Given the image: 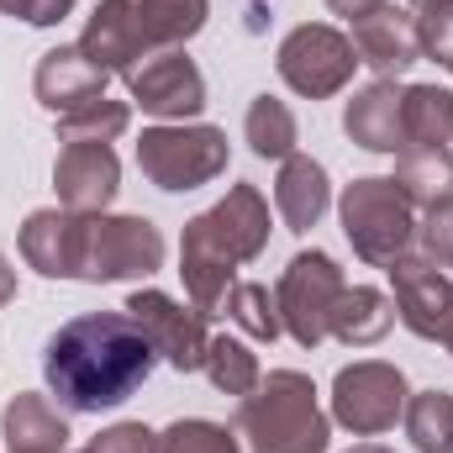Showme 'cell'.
<instances>
[{
	"label": "cell",
	"instance_id": "obj_1",
	"mask_svg": "<svg viewBox=\"0 0 453 453\" xmlns=\"http://www.w3.org/2000/svg\"><path fill=\"white\" fill-rule=\"evenodd\" d=\"M153 342L142 338V327L127 311H90L64 322L48 348H42V380L48 395L64 411L96 417L121 406L148 374H153Z\"/></svg>",
	"mask_w": 453,
	"mask_h": 453
},
{
	"label": "cell",
	"instance_id": "obj_2",
	"mask_svg": "<svg viewBox=\"0 0 453 453\" xmlns=\"http://www.w3.org/2000/svg\"><path fill=\"white\" fill-rule=\"evenodd\" d=\"M269 242V201L253 185H232L211 211H201L180 237V274L196 311H217L232 290L237 264L258 258Z\"/></svg>",
	"mask_w": 453,
	"mask_h": 453
},
{
	"label": "cell",
	"instance_id": "obj_3",
	"mask_svg": "<svg viewBox=\"0 0 453 453\" xmlns=\"http://www.w3.org/2000/svg\"><path fill=\"white\" fill-rule=\"evenodd\" d=\"M206 0H101L80 48L106 74H132L137 58L185 48L206 27Z\"/></svg>",
	"mask_w": 453,
	"mask_h": 453
},
{
	"label": "cell",
	"instance_id": "obj_4",
	"mask_svg": "<svg viewBox=\"0 0 453 453\" xmlns=\"http://www.w3.org/2000/svg\"><path fill=\"white\" fill-rule=\"evenodd\" d=\"M232 433L248 453H327L333 422L317 406V385L301 369H274L258 380L253 395H242Z\"/></svg>",
	"mask_w": 453,
	"mask_h": 453
},
{
	"label": "cell",
	"instance_id": "obj_5",
	"mask_svg": "<svg viewBox=\"0 0 453 453\" xmlns=\"http://www.w3.org/2000/svg\"><path fill=\"white\" fill-rule=\"evenodd\" d=\"M338 211H342V232H348V242L364 264L390 269L395 258L411 253L417 222H411V201L395 190V180H353L342 190Z\"/></svg>",
	"mask_w": 453,
	"mask_h": 453
},
{
	"label": "cell",
	"instance_id": "obj_6",
	"mask_svg": "<svg viewBox=\"0 0 453 453\" xmlns=\"http://www.w3.org/2000/svg\"><path fill=\"white\" fill-rule=\"evenodd\" d=\"M137 169L158 190H201L226 169V132L222 127H148L137 137Z\"/></svg>",
	"mask_w": 453,
	"mask_h": 453
},
{
	"label": "cell",
	"instance_id": "obj_7",
	"mask_svg": "<svg viewBox=\"0 0 453 453\" xmlns=\"http://www.w3.org/2000/svg\"><path fill=\"white\" fill-rule=\"evenodd\" d=\"M342 290H348V280L333 264V253H322V248L296 253L280 274V290H274L285 333L301 348H317L322 338H333V306H338Z\"/></svg>",
	"mask_w": 453,
	"mask_h": 453
},
{
	"label": "cell",
	"instance_id": "obj_8",
	"mask_svg": "<svg viewBox=\"0 0 453 453\" xmlns=\"http://www.w3.org/2000/svg\"><path fill=\"white\" fill-rule=\"evenodd\" d=\"M280 80L296 90V96H306V101H327V96H338L342 85L353 80V69H358V53H353V37H342L338 27H327V21H306V27H296L285 42H280Z\"/></svg>",
	"mask_w": 453,
	"mask_h": 453
},
{
	"label": "cell",
	"instance_id": "obj_9",
	"mask_svg": "<svg viewBox=\"0 0 453 453\" xmlns=\"http://www.w3.org/2000/svg\"><path fill=\"white\" fill-rule=\"evenodd\" d=\"M164 264V237L148 217H85V258L80 280H148Z\"/></svg>",
	"mask_w": 453,
	"mask_h": 453
},
{
	"label": "cell",
	"instance_id": "obj_10",
	"mask_svg": "<svg viewBox=\"0 0 453 453\" xmlns=\"http://www.w3.org/2000/svg\"><path fill=\"white\" fill-rule=\"evenodd\" d=\"M406 374L395 364H380V358H358L338 369L333 380V417L353 438H374V433H390L395 417H406Z\"/></svg>",
	"mask_w": 453,
	"mask_h": 453
},
{
	"label": "cell",
	"instance_id": "obj_11",
	"mask_svg": "<svg viewBox=\"0 0 453 453\" xmlns=\"http://www.w3.org/2000/svg\"><path fill=\"white\" fill-rule=\"evenodd\" d=\"M121 311L142 327V338L153 342V353H158L164 364H174L180 374H190V369L206 364V348H211L206 311H185V306L169 301L164 290H132Z\"/></svg>",
	"mask_w": 453,
	"mask_h": 453
},
{
	"label": "cell",
	"instance_id": "obj_12",
	"mask_svg": "<svg viewBox=\"0 0 453 453\" xmlns=\"http://www.w3.org/2000/svg\"><path fill=\"white\" fill-rule=\"evenodd\" d=\"M127 85H132V101L158 121H185V116H196L206 106V80L185 58V48H164V53L142 58L127 74Z\"/></svg>",
	"mask_w": 453,
	"mask_h": 453
},
{
	"label": "cell",
	"instance_id": "obj_13",
	"mask_svg": "<svg viewBox=\"0 0 453 453\" xmlns=\"http://www.w3.org/2000/svg\"><path fill=\"white\" fill-rule=\"evenodd\" d=\"M53 185H58V206L74 217H106V206L121 190V164H116L111 142H64L58 164H53Z\"/></svg>",
	"mask_w": 453,
	"mask_h": 453
},
{
	"label": "cell",
	"instance_id": "obj_14",
	"mask_svg": "<svg viewBox=\"0 0 453 453\" xmlns=\"http://www.w3.org/2000/svg\"><path fill=\"white\" fill-rule=\"evenodd\" d=\"M390 285H395V317H401V327L406 333H417V338H438V327H443V317H449V301H453V285L449 274L422 253H406V258H395L390 269Z\"/></svg>",
	"mask_w": 453,
	"mask_h": 453
},
{
	"label": "cell",
	"instance_id": "obj_15",
	"mask_svg": "<svg viewBox=\"0 0 453 453\" xmlns=\"http://www.w3.org/2000/svg\"><path fill=\"white\" fill-rule=\"evenodd\" d=\"M106 80L111 74L101 64H90L80 42H69V48H48L37 58L32 90H37V101L53 116H69V111H80V106H90V101H101L106 96Z\"/></svg>",
	"mask_w": 453,
	"mask_h": 453
},
{
	"label": "cell",
	"instance_id": "obj_16",
	"mask_svg": "<svg viewBox=\"0 0 453 453\" xmlns=\"http://www.w3.org/2000/svg\"><path fill=\"white\" fill-rule=\"evenodd\" d=\"M21 258L48 274V280H80V258H85V217L48 206L32 211L21 226Z\"/></svg>",
	"mask_w": 453,
	"mask_h": 453
},
{
	"label": "cell",
	"instance_id": "obj_17",
	"mask_svg": "<svg viewBox=\"0 0 453 453\" xmlns=\"http://www.w3.org/2000/svg\"><path fill=\"white\" fill-rule=\"evenodd\" d=\"M353 53H358V64H369L380 80H395V74H406V69L422 58L411 11H401V5H390V0H385L374 16L353 21Z\"/></svg>",
	"mask_w": 453,
	"mask_h": 453
},
{
	"label": "cell",
	"instance_id": "obj_18",
	"mask_svg": "<svg viewBox=\"0 0 453 453\" xmlns=\"http://www.w3.org/2000/svg\"><path fill=\"white\" fill-rule=\"evenodd\" d=\"M342 132L369 153H401L406 132H401V90H395V80L364 85L342 111Z\"/></svg>",
	"mask_w": 453,
	"mask_h": 453
},
{
	"label": "cell",
	"instance_id": "obj_19",
	"mask_svg": "<svg viewBox=\"0 0 453 453\" xmlns=\"http://www.w3.org/2000/svg\"><path fill=\"white\" fill-rule=\"evenodd\" d=\"M333 206V185H327V169L306 153H290L280 164V180H274V211L290 232H311V226L327 217Z\"/></svg>",
	"mask_w": 453,
	"mask_h": 453
},
{
	"label": "cell",
	"instance_id": "obj_20",
	"mask_svg": "<svg viewBox=\"0 0 453 453\" xmlns=\"http://www.w3.org/2000/svg\"><path fill=\"white\" fill-rule=\"evenodd\" d=\"M0 427H5L11 453H64V443H69V422H64L58 401L32 395V390H27V395H16V401L5 406Z\"/></svg>",
	"mask_w": 453,
	"mask_h": 453
},
{
	"label": "cell",
	"instance_id": "obj_21",
	"mask_svg": "<svg viewBox=\"0 0 453 453\" xmlns=\"http://www.w3.org/2000/svg\"><path fill=\"white\" fill-rule=\"evenodd\" d=\"M401 132H406V148H449L453 142V90H443V85L401 90Z\"/></svg>",
	"mask_w": 453,
	"mask_h": 453
},
{
	"label": "cell",
	"instance_id": "obj_22",
	"mask_svg": "<svg viewBox=\"0 0 453 453\" xmlns=\"http://www.w3.org/2000/svg\"><path fill=\"white\" fill-rule=\"evenodd\" d=\"M390 180L411 206H438L453 196V153L449 148H401Z\"/></svg>",
	"mask_w": 453,
	"mask_h": 453
},
{
	"label": "cell",
	"instance_id": "obj_23",
	"mask_svg": "<svg viewBox=\"0 0 453 453\" xmlns=\"http://www.w3.org/2000/svg\"><path fill=\"white\" fill-rule=\"evenodd\" d=\"M390 322H395V306L369 285H348L338 296V306H333V338L353 342V348L380 342L390 333Z\"/></svg>",
	"mask_w": 453,
	"mask_h": 453
},
{
	"label": "cell",
	"instance_id": "obj_24",
	"mask_svg": "<svg viewBox=\"0 0 453 453\" xmlns=\"http://www.w3.org/2000/svg\"><path fill=\"white\" fill-rule=\"evenodd\" d=\"M242 137H248V148L258 153V158H290L296 153V116H290V106L285 101H274V96H258L253 106H248V116H242Z\"/></svg>",
	"mask_w": 453,
	"mask_h": 453
},
{
	"label": "cell",
	"instance_id": "obj_25",
	"mask_svg": "<svg viewBox=\"0 0 453 453\" xmlns=\"http://www.w3.org/2000/svg\"><path fill=\"white\" fill-rule=\"evenodd\" d=\"M226 317L248 333V338L258 342H274L285 333V322H280V301L269 296V285H253V280H232V290L222 296Z\"/></svg>",
	"mask_w": 453,
	"mask_h": 453
},
{
	"label": "cell",
	"instance_id": "obj_26",
	"mask_svg": "<svg viewBox=\"0 0 453 453\" xmlns=\"http://www.w3.org/2000/svg\"><path fill=\"white\" fill-rule=\"evenodd\" d=\"M406 433L417 453H453V395L449 390H422L406 401Z\"/></svg>",
	"mask_w": 453,
	"mask_h": 453
},
{
	"label": "cell",
	"instance_id": "obj_27",
	"mask_svg": "<svg viewBox=\"0 0 453 453\" xmlns=\"http://www.w3.org/2000/svg\"><path fill=\"white\" fill-rule=\"evenodd\" d=\"M201 369L211 374V385L226 390V395H253V390H258V380H264L258 353H253L248 342H237V338H211Z\"/></svg>",
	"mask_w": 453,
	"mask_h": 453
},
{
	"label": "cell",
	"instance_id": "obj_28",
	"mask_svg": "<svg viewBox=\"0 0 453 453\" xmlns=\"http://www.w3.org/2000/svg\"><path fill=\"white\" fill-rule=\"evenodd\" d=\"M127 121H132V106L101 96V101H90L80 111L58 116V142H116L127 132Z\"/></svg>",
	"mask_w": 453,
	"mask_h": 453
},
{
	"label": "cell",
	"instance_id": "obj_29",
	"mask_svg": "<svg viewBox=\"0 0 453 453\" xmlns=\"http://www.w3.org/2000/svg\"><path fill=\"white\" fill-rule=\"evenodd\" d=\"M153 453H242V449H237V433H226V427H217V422L190 417V422L164 427L158 443H153Z\"/></svg>",
	"mask_w": 453,
	"mask_h": 453
},
{
	"label": "cell",
	"instance_id": "obj_30",
	"mask_svg": "<svg viewBox=\"0 0 453 453\" xmlns=\"http://www.w3.org/2000/svg\"><path fill=\"white\" fill-rule=\"evenodd\" d=\"M417 21V48L422 58H438V64H453V0H422L411 11Z\"/></svg>",
	"mask_w": 453,
	"mask_h": 453
},
{
	"label": "cell",
	"instance_id": "obj_31",
	"mask_svg": "<svg viewBox=\"0 0 453 453\" xmlns=\"http://www.w3.org/2000/svg\"><path fill=\"white\" fill-rule=\"evenodd\" d=\"M422 232V253L438 264V269H453V196L427 206V222L417 226Z\"/></svg>",
	"mask_w": 453,
	"mask_h": 453
},
{
	"label": "cell",
	"instance_id": "obj_32",
	"mask_svg": "<svg viewBox=\"0 0 453 453\" xmlns=\"http://www.w3.org/2000/svg\"><path fill=\"white\" fill-rule=\"evenodd\" d=\"M158 433H148L142 422H116L101 438H90V453H153Z\"/></svg>",
	"mask_w": 453,
	"mask_h": 453
},
{
	"label": "cell",
	"instance_id": "obj_33",
	"mask_svg": "<svg viewBox=\"0 0 453 453\" xmlns=\"http://www.w3.org/2000/svg\"><path fill=\"white\" fill-rule=\"evenodd\" d=\"M74 11V0H11V16L32 21V27H53Z\"/></svg>",
	"mask_w": 453,
	"mask_h": 453
},
{
	"label": "cell",
	"instance_id": "obj_34",
	"mask_svg": "<svg viewBox=\"0 0 453 453\" xmlns=\"http://www.w3.org/2000/svg\"><path fill=\"white\" fill-rule=\"evenodd\" d=\"M385 0H327V11L333 16H348V21H364V16H374Z\"/></svg>",
	"mask_w": 453,
	"mask_h": 453
},
{
	"label": "cell",
	"instance_id": "obj_35",
	"mask_svg": "<svg viewBox=\"0 0 453 453\" xmlns=\"http://www.w3.org/2000/svg\"><path fill=\"white\" fill-rule=\"evenodd\" d=\"M16 301V269L5 264V253H0V306H11Z\"/></svg>",
	"mask_w": 453,
	"mask_h": 453
},
{
	"label": "cell",
	"instance_id": "obj_36",
	"mask_svg": "<svg viewBox=\"0 0 453 453\" xmlns=\"http://www.w3.org/2000/svg\"><path fill=\"white\" fill-rule=\"evenodd\" d=\"M438 342L453 353V301H449V317H443V327H438Z\"/></svg>",
	"mask_w": 453,
	"mask_h": 453
},
{
	"label": "cell",
	"instance_id": "obj_37",
	"mask_svg": "<svg viewBox=\"0 0 453 453\" xmlns=\"http://www.w3.org/2000/svg\"><path fill=\"white\" fill-rule=\"evenodd\" d=\"M353 453H390V449H380V443H358Z\"/></svg>",
	"mask_w": 453,
	"mask_h": 453
},
{
	"label": "cell",
	"instance_id": "obj_38",
	"mask_svg": "<svg viewBox=\"0 0 453 453\" xmlns=\"http://www.w3.org/2000/svg\"><path fill=\"white\" fill-rule=\"evenodd\" d=\"M0 11H5V16H11V0H0Z\"/></svg>",
	"mask_w": 453,
	"mask_h": 453
},
{
	"label": "cell",
	"instance_id": "obj_39",
	"mask_svg": "<svg viewBox=\"0 0 453 453\" xmlns=\"http://www.w3.org/2000/svg\"><path fill=\"white\" fill-rule=\"evenodd\" d=\"M80 453H90V449H80Z\"/></svg>",
	"mask_w": 453,
	"mask_h": 453
},
{
	"label": "cell",
	"instance_id": "obj_40",
	"mask_svg": "<svg viewBox=\"0 0 453 453\" xmlns=\"http://www.w3.org/2000/svg\"><path fill=\"white\" fill-rule=\"evenodd\" d=\"M417 5H422V0H417Z\"/></svg>",
	"mask_w": 453,
	"mask_h": 453
},
{
	"label": "cell",
	"instance_id": "obj_41",
	"mask_svg": "<svg viewBox=\"0 0 453 453\" xmlns=\"http://www.w3.org/2000/svg\"><path fill=\"white\" fill-rule=\"evenodd\" d=\"M449 69H453V64H449Z\"/></svg>",
	"mask_w": 453,
	"mask_h": 453
}]
</instances>
